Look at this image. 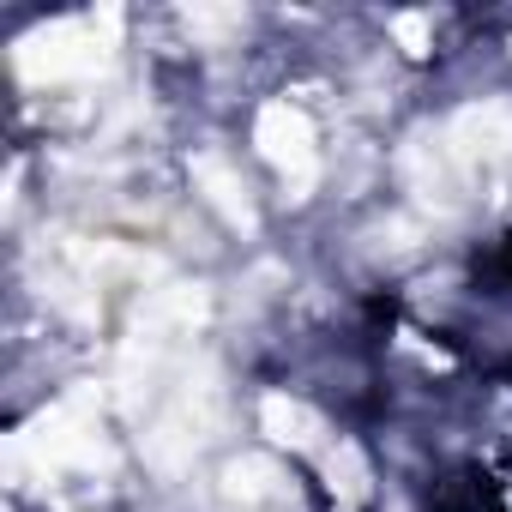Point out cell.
<instances>
[{
    "instance_id": "cell-1",
    "label": "cell",
    "mask_w": 512,
    "mask_h": 512,
    "mask_svg": "<svg viewBox=\"0 0 512 512\" xmlns=\"http://www.w3.org/2000/svg\"><path fill=\"white\" fill-rule=\"evenodd\" d=\"M217 422H223V386H217V374L211 368H187L181 374V386L169 392V404H163V416L151 422V434H145V458L157 464V470H181L211 434H217Z\"/></svg>"
},
{
    "instance_id": "cell-2",
    "label": "cell",
    "mask_w": 512,
    "mask_h": 512,
    "mask_svg": "<svg viewBox=\"0 0 512 512\" xmlns=\"http://www.w3.org/2000/svg\"><path fill=\"white\" fill-rule=\"evenodd\" d=\"M109 43H115V13L103 19H61L49 31H31L13 61L31 85H61V79H85L109 61Z\"/></svg>"
},
{
    "instance_id": "cell-3",
    "label": "cell",
    "mask_w": 512,
    "mask_h": 512,
    "mask_svg": "<svg viewBox=\"0 0 512 512\" xmlns=\"http://www.w3.org/2000/svg\"><path fill=\"white\" fill-rule=\"evenodd\" d=\"M253 139H260L266 163L284 175L290 199H308V187L320 181V151H314L308 115L290 109V103H266V109H260V127H253Z\"/></svg>"
},
{
    "instance_id": "cell-4",
    "label": "cell",
    "mask_w": 512,
    "mask_h": 512,
    "mask_svg": "<svg viewBox=\"0 0 512 512\" xmlns=\"http://www.w3.org/2000/svg\"><path fill=\"white\" fill-rule=\"evenodd\" d=\"M446 145L458 157V169L470 181H500V169L512 163V109L506 103H476L446 127Z\"/></svg>"
},
{
    "instance_id": "cell-5",
    "label": "cell",
    "mask_w": 512,
    "mask_h": 512,
    "mask_svg": "<svg viewBox=\"0 0 512 512\" xmlns=\"http://www.w3.org/2000/svg\"><path fill=\"white\" fill-rule=\"evenodd\" d=\"M223 506L229 512H296V494L272 458H235L223 470Z\"/></svg>"
},
{
    "instance_id": "cell-6",
    "label": "cell",
    "mask_w": 512,
    "mask_h": 512,
    "mask_svg": "<svg viewBox=\"0 0 512 512\" xmlns=\"http://www.w3.org/2000/svg\"><path fill=\"white\" fill-rule=\"evenodd\" d=\"M193 181L205 187V199L235 223V229H253V205H247V187H241V175L217 157V151H199L193 157Z\"/></svg>"
},
{
    "instance_id": "cell-7",
    "label": "cell",
    "mask_w": 512,
    "mask_h": 512,
    "mask_svg": "<svg viewBox=\"0 0 512 512\" xmlns=\"http://www.w3.org/2000/svg\"><path fill=\"white\" fill-rule=\"evenodd\" d=\"M260 428H266V434H272L278 446H296V452L320 446V434H326L320 410H308L302 398H284V392H272V398L260 404Z\"/></svg>"
},
{
    "instance_id": "cell-8",
    "label": "cell",
    "mask_w": 512,
    "mask_h": 512,
    "mask_svg": "<svg viewBox=\"0 0 512 512\" xmlns=\"http://www.w3.org/2000/svg\"><path fill=\"white\" fill-rule=\"evenodd\" d=\"M326 476H332V494H338L344 506H356V500L368 494V464H362V452H356L350 440H338V452L326 458Z\"/></svg>"
},
{
    "instance_id": "cell-9",
    "label": "cell",
    "mask_w": 512,
    "mask_h": 512,
    "mask_svg": "<svg viewBox=\"0 0 512 512\" xmlns=\"http://www.w3.org/2000/svg\"><path fill=\"white\" fill-rule=\"evenodd\" d=\"M187 25L199 37H229V31H241V13L235 7H187Z\"/></svg>"
},
{
    "instance_id": "cell-10",
    "label": "cell",
    "mask_w": 512,
    "mask_h": 512,
    "mask_svg": "<svg viewBox=\"0 0 512 512\" xmlns=\"http://www.w3.org/2000/svg\"><path fill=\"white\" fill-rule=\"evenodd\" d=\"M392 31H398V43H404L410 55H422V49H428V19H422V13H398V19H392Z\"/></svg>"
}]
</instances>
